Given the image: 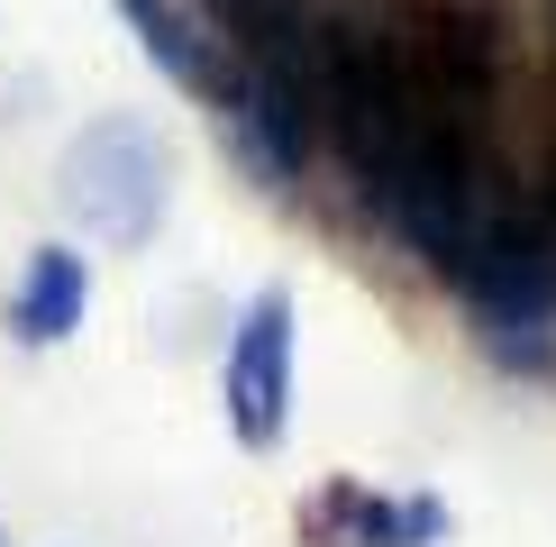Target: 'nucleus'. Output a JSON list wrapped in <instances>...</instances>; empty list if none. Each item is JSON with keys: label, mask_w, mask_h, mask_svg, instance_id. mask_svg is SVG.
Instances as JSON below:
<instances>
[{"label": "nucleus", "mask_w": 556, "mask_h": 547, "mask_svg": "<svg viewBox=\"0 0 556 547\" xmlns=\"http://www.w3.org/2000/svg\"><path fill=\"white\" fill-rule=\"evenodd\" d=\"M547 201H556V174H547Z\"/></svg>", "instance_id": "1a4fd4ad"}, {"label": "nucleus", "mask_w": 556, "mask_h": 547, "mask_svg": "<svg viewBox=\"0 0 556 547\" xmlns=\"http://www.w3.org/2000/svg\"><path fill=\"white\" fill-rule=\"evenodd\" d=\"M110 10H119V28L137 37V55H147L182 101H201V110L228 101V82H238V46L219 37V18L201 10V0H110Z\"/></svg>", "instance_id": "423d86ee"}, {"label": "nucleus", "mask_w": 556, "mask_h": 547, "mask_svg": "<svg viewBox=\"0 0 556 547\" xmlns=\"http://www.w3.org/2000/svg\"><path fill=\"white\" fill-rule=\"evenodd\" d=\"M292 383H301V302L292 283H265L247 292L238 329H228V365H219V410L247 456H274L292 438Z\"/></svg>", "instance_id": "7ed1b4c3"}, {"label": "nucleus", "mask_w": 556, "mask_h": 547, "mask_svg": "<svg viewBox=\"0 0 556 547\" xmlns=\"http://www.w3.org/2000/svg\"><path fill=\"white\" fill-rule=\"evenodd\" d=\"M301 547H447L456 511L438 493H375L356 474H329L292 520Z\"/></svg>", "instance_id": "39448f33"}, {"label": "nucleus", "mask_w": 556, "mask_h": 547, "mask_svg": "<svg viewBox=\"0 0 556 547\" xmlns=\"http://www.w3.org/2000/svg\"><path fill=\"white\" fill-rule=\"evenodd\" d=\"M456 302H466V329L493 374L511 383H547L556 374V201L511 192V211L483 228V246L456 274Z\"/></svg>", "instance_id": "f257e3e1"}, {"label": "nucleus", "mask_w": 556, "mask_h": 547, "mask_svg": "<svg viewBox=\"0 0 556 547\" xmlns=\"http://www.w3.org/2000/svg\"><path fill=\"white\" fill-rule=\"evenodd\" d=\"M201 10H211V18H219V28H228V18H238V10H247V0H201Z\"/></svg>", "instance_id": "6e6552de"}, {"label": "nucleus", "mask_w": 556, "mask_h": 547, "mask_svg": "<svg viewBox=\"0 0 556 547\" xmlns=\"http://www.w3.org/2000/svg\"><path fill=\"white\" fill-rule=\"evenodd\" d=\"M0 319H10V338H18V347H37V356L64 347V338L91 319V256H83V246H64V238L28 246V265H18Z\"/></svg>", "instance_id": "0eeeda50"}, {"label": "nucleus", "mask_w": 556, "mask_h": 547, "mask_svg": "<svg viewBox=\"0 0 556 547\" xmlns=\"http://www.w3.org/2000/svg\"><path fill=\"white\" fill-rule=\"evenodd\" d=\"M0 547H10V530H0Z\"/></svg>", "instance_id": "9d476101"}, {"label": "nucleus", "mask_w": 556, "mask_h": 547, "mask_svg": "<svg viewBox=\"0 0 556 547\" xmlns=\"http://www.w3.org/2000/svg\"><path fill=\"white\" fill-rule=\"evenodd\" d=\"M55 201L91 228L101 246H155V228L174 211V147L137 110H101L64 137L55 155Z\"/></svg>", "instance_id": "f03ea898"}, {"label": "nucleus", "mask_w": 556, "mask_h": 547, "mask_svg": "<svg viewBox=\"0 0 556 547\" xmlns=\"http://www.w3.org/2000/svg\"><path fill=\"white\" fill-rule=\"evenodd\" d=\"M219 128H228V155H238V174L256 182V192H301L311 147H319V110H311V91H301L292 74L238 55V82H228V101H219Z\"/></svg>", "instance_id": "20e7f679"}]
</instances>
